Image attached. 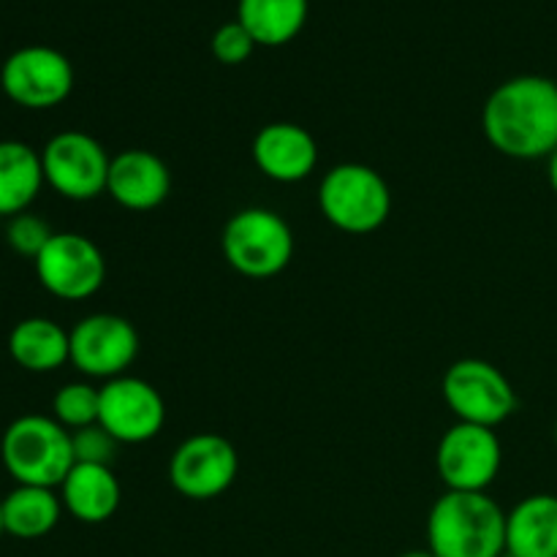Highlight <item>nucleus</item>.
Masks as SVG:
<instances>
[{"mask_svg":"<svg viewBox=\"0 0 557 557\" xmlns=\"http://www.w3.org/2000/svg\"><path fill=\"white\" fill-rule=\"evenodd\" d=\"M253 163L275 183H302L319 166V145L313 134L297 123H270L253 136Z\"/></svg>","mask_w":557,"mask_h":557,"instance_id":"14","label":"nucleus"},{"mask_svg":"<svg viewBox=\"0 0 557 557\" xmlns=\"http://www.w3.org/2000/svg\"><path fill=\"white\" fill-rule=\"evenodd\" d=\"M44 180L71 201H92L107 194L112 156L85 131H60L41 150Z\"/></svg>","mask_w":557,"mask_h":557,"instance_id":"7","label":"nucleus"},{"mask_svg":"<svg viewBox=\"0 0 557 557\" xmlns=\"http://www.w3.org/2000/svg\"><path fill=\"white\" fill-rule=\"evenodd\" d=\"M319 207L341 232L373 234L389 221L392 190L368 163H337L321 180Z\"/></svg>","mask_w":557,"mask_h":557,"instance_id":"5","label":"nucleus"},{"mask_svg":"<svg viewBox=\"0 0 557 557\" xmlns=\"http://www.w3.org/2000/svg\"><path fill=\"white\" fill-rule=\"evenodd\" d=\"M120 498H123V490L112 466L76 462L60 484L63 509L85 525H101L112 520L120 509Z\"/></svg>","mask_w":557,"mask_h":557,"instance_id":"16","label":"nucleus"},{"mask_svg":"<svg viewBox=\"0 0 557 557\" xmlns=\"http://www.w3.org/2000/svg\"><path fill=\"white\" fill-rule=\"evenodd\" d=\"M441 392L457 422L495 430L517 411V392L511 381L484 359H457L449 364Z\"/></svg>","mask_w":557,"mask_h":557,"instance_id":"6","label":"nucleus"},{"mask_svg":"<svg viewBox=\"0 0 557 557\" xmlns=\"http://www.w3.org/2000/svg\"><path fill=\"white\" fill-rule=\"evenodd\" d=\"M504 466V446L498 433L479 424L457 422L441 435L435 468L446 490L455 493H487Z\"/></svg>","mask_w":557,"mask_h":557,"instance_id":"8","label":"nucleus"},{"mask_svg":"<svg viewBox=\"0 0 557 557\" xmlns=\"http://www.w3.org/2000/svg\"><path fill=\"white\" fill-rule=\"evenodd\" d=\"M397 557H435V555L430 553V549H411V553H403Z\"/></svg>","mask_w":557,"mask_h":557,"instance_id":"27","label":"nucleus"},{"mask_svg":"<svg viewBox=\"0 0 557 557\" xmlns=\"http://www.w3.org/2000/svg\"><path fill=\"white\" fill-rule=\"evenodd\" d=\"M221 248L223 259L234 272L250 281H267L292 264L294 234L275 210L245 207L223 226Z\"/></svg>","mask_w":557,"mask_h":557,"instance_id":"4","label":"nucleus"},{"mask_svg":"<svg viewBox=\"0 0 557 557\" xmlns=\"http://www.w3.org/2000/svg\"><path fill=\"white\" fill-rule=\"evenodd\" d=\"M0 87L22 109H54L74 90V65L52 47H22L5 58Z\"/></svg>","mask_w":557,"mask_h":557,"instance_id":"10","label":"nucleus"},{"mask_svg":"<svg viewBox=\"0 0 557 557\" xmlns=\"http://www.w3.org/2000/svg\"><path fill=\"white\" fill-rule=\"evenodd\" d=\"M428 549L435 557L506 555V511L487 493L446 490L430 509Z\"/></svg>","mask_w":557,"mask_h":557,"instance_id":"2","label":"nucleus"},{"mask_svg":"<svg viewBox=\"0 0 557 557\" xmlns=\"http://www.w3.org/2000/svg\"><path fill=\"white\" fill-rule=\"evenodd\" d=\"M54 237V232L49 228V223L44 218L33 215V212H20V215L9 218V226H5V243L14 250L16 256H25V259H38L44 248H47L49 239Z\"/></svg>","mask_w":557,"mask_h":557,"instance_id":"23","label":"nucleus"},{"mask_svg":"<svg viewBox=\"0 0 557 557\" xmlns=\"http://www.w3.org/2000/svg\"><path fill=\"white\" fill-rule=\"evenodd\" d=\"M237 449L232 441L215 433L190 435L169 460V482L188 500L221 498L237 482Z\"/></svg>","mask_w":557,"mask_h":557,"instance_id":"12","label":"nucleus"},{"mask_svg":"<svg viewBox=\"0 0 557 557\" xmlns=\"http://www.w3.org/2000/svg\"><path fill=\"white\" fill-rule=\"evenodd\" d=\"M41 152L16 139L0 141V218L27 212L44 188Z\"/></svg>","mask_w":557,"mask_h":557,"instance_id":"19","label":"nucleus"},{"mask_svg":"<svg viewBox=\"0 0 557 557\" xmlns=\"http://www.w3.org/2000/svg\"><path fill=\"white\" fill-rule=\"evenodd\" d=\"M5 533V528H3V504H0V536H3Z\"/></svg>","mask_w":557,"mask_h":557,"instance_id":"28","label":"nucleus"},{"mask_svg":"<svg viewBox=\"0 0 557 557\" xmlns=\"http://www.w3.org/2000/svg\"><path fill=\"white\" fill-rule=\"evenodd\" d=\"M107 194L125 210H156L172 194V172L156 152L141 147L123 150L112 156Z\"/></svg>","mask_w":557,"mask_h":557,"instance_id":"15","label":"nucleus"},{"mask_svg":"<svg viewBox=\"0 0 557 557\" xmlns=\"http://www.w3.org/2000/svg\"><path fill=\"white\" fill-rule=\"evenodd\" d=\"M9 354L27 373H54L71 359V337L58 321L30 315L9 332Z\"/></svg>","mask_w":557,"mask_h":557,"instance_id":"18","label":"nucleus"},{"mask_svg":"<svg viewBox=\"0 0 557 557\" xmlns=\"http://www.w3.org/2000/svg\"><path fill=\"white\" fill-rule=\"evenodd\" d=\"M33 264L38 283L65 302L90 299L107 281V259L101 248L76 232H54Z\"/></svg>","mask_w":557,"mask_h":557,"instance_id":"9","label":"nucleus"},{"mask_svg":"<svg viewBox=\"0 0 557 557\" xmlns=\"http://www.w3.org/2000/svg\"><path fill=\"white\" fill-rule=\"evenodd\" d=\"M237 22L259 47H283L308 22V0H239Z\"/></svg>","mask_w":557,"mask_h":557,"instance_id":"21","label":"nucleus"},{"mask_svg":"<svg viewBox=\"0 0 557 557\" xmlns=\"http://www.w3.org/2000/svg\"><path fill=\"white\" fill-rule=\"evenodd\" d=\"M0 504H3L5 533L25 542L52 533L63 515V500L54 490L30 487V484H16L5 498H0Z\"/></svg>","mask_w":557,"mask_h":557,"instance_id":"20","label":"nucleus"},{"mask_svg":"<svg viewBox=\"0 0 557 557\" xmlns=\"http://www.w3.org/2000/svg\"><path fill=\"white\" fill-rule=\"evenodd\" d=\"M506 555L557 557V495H528L506 515Z\"/></svg>","mask_w":557,"mask_h":557,"instance_id":"17","label":"nucleus"},{"mask_svg":"<svg viewBox=\"0 0 557 557\" xmlns=\"http://www.w3.org/2000/svg\"><path fill=\"white\" fill-rule=\"evenodd\" d=\"M482 128L500 156L549 158L557 150V82L539 74L506 79L484 101Z\"/></svg>","mask_w":557,"mask_h":557,"instance_id":"1","label":"nucleus"},{"mask_svg":"<svg viewBox=\"0 0 557 557\" xmlns=\"http://www.w3.org/2000/svg\"><path fill=\"white\" fill-rule=\"evenodd\" d=\"M71 444H74V460L92 462V466H112L114 451H117L120 446L101 424L74 430V433H71Z\"/></svg>","mask_w":557,"mask_h":557,"instance_id":"25","label":"nucleus"},{"mask_svg":"<svg viewBox=\"0 0 557 557\" xmlns=\"http://www.w3.org/2000/svg\"><path fill=\"white\" fill-rule=\"evenodd\" d=\"M555 444H557V424H555Z\"/></svg>","mask_w":557,"mask_h":557,"instance_id":"29","label":"nucleus"},{"mask_svg":"<svg viewBox=\"0 0 557 557\" xmlns=\"http://www.w3.org/2000/svg\"><path fill=\"white\" fill-rule=\"evenodd\" d=\"M98 424L117 444H147L166 424V403L150 381L139 375H120L101 386Z\"/></svg>","mask_w":557,"mask_h":557,"instance_id":"13","label":"nucleus"},{"mask_svg":"<svg viewBox=\"0 0 557 557\" xmlns=\"http://www.w3.org/2000/svg\"><path fill=\"white\" fill-rule=\"evenodd\" d=\"M69 337V362L87 379H120L139 357V332L125 315L117 313L85 315L76 321Z\"/></svg>","mask_w":557,"mask_h":557,"instance_id":"11","label":"nucleus"},{"mask_svg":"<svg viewBox=\"0 0 557 557\" xmlns=\"http://www.w3.org/2000/svg\"><path fill=\"white\" fill-rule=\"evenodd\" d=\"M101 413V389L87 381H71L63 384L52 397V417L63 424L69 433L98 424Z\"/></svg>","mask_w":557,"mask_h":557,"instance_id":"22","label":"nucleus"},{"mask_svg":"<svg viewBox=\"0 0 557 557\" xmlns=\"http://www.w3.org/2000/svg\"><path fill=\"white\" fill-rule=\"evenodd\" d=\"M0 460L16 484L60 487L74 460L71 433L54 417L25 413L5 428L0 438Z\"/></svg>","mask_w":557,"mask_h":557,"instance_id":"3","label":"nucleus"},{"mask_svg":"<svg viewBox=\"0 0 557 557\" xmlns=\"http://www.w3.org/2000/svg\"><path fill=\"white\" fill-rule=\"evenodd\" d=\"M547 177H549V185H553V190L557 196V150L547 158Z\"/></svg>","mask_w":557,"mask_h":557,"instance_id":"26","label":"nucleus"},{"mask_svg":"<svg viewBox=\"0 0 557 557\" xmlns=\"http://www.w3.org/2000/svg\"><path fill=\"white\" fill-rule=\"evenodd\" d=\"M259 47V44L253 41V36H250L248 30H245L243 22H226V25H221L215 30V36H212L210 41V49L212 54H215L218 63L223 65H239L245 63V60L253 54V49Z\"/></svg>","mask_w":557,"mask_h":557,"instance_id":"24","label":"nucleus"}]
</instances>
